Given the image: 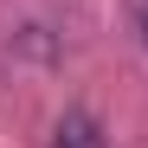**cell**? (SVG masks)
Returning <instances> with one entry per match:
<instances>
[{"label":"cell","mask_w":148,"mask_h":148,"mask_svg":"<svg viewBox=\"0 0 148 148\" xmlns=\"http://www.w3.org/2000/svg\"><path fill=\"white\" fill-rule=\"evenodd\" d=\"M52 148H103V129H97V116L71 110L58 129H52Z\"/></svg>","instance_id":"1"},{"label":"cell","mask_w":148,"mask_h":148,"mask_svg":"<svg viewBox=\"0 0 148 148\" xmlns=\"http://www.w3.org/2000/svg\"><path fill=\"white\" fill-rule=\"evenodd\" d=\"M135 26H142V45H148V0H142V7H135Z\"/></svg>","instance_id":"2"}]
</instances>
